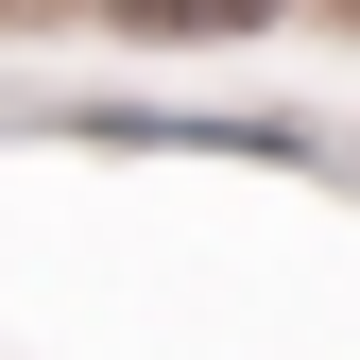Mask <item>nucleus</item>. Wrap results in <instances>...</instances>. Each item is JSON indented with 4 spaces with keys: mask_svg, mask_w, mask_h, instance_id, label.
Here are the masks:
<instances>
[{
    "mask_svg": "<svg viewBox=\"0 0 360 360\" xmlns=\"http://www.w3.org/2000/svg\"><path fill=\"white\" fill-rule=\"evenodd\" d=\"M138 34H223V18H257V0H120Z\"/></svg>",
    "mask_w": 360,
    "mask_h": 360,
    "instance_id": "1",
    "label": "nucleus"
}]
</instances>
